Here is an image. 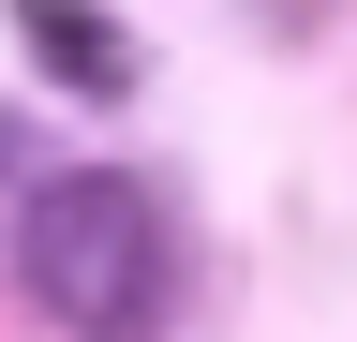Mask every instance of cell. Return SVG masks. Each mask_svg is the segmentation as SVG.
<instances>
[{"instance_id":"1","label":"cell","mask_w":357,"mask_h":342,"mask_svg":"<svg viewBox=\"0 0 357 342\" xmlns=\"http://www.w3.org/2000/svg\"><path fill=\"white\" fill-rule=\"evenodd\" d=\"M15 283L75 342H149L178 313V208L149 179H119V164L30 179V208H15Z\"/></svg>"},{"instance_id":"2","label":"cell","mask_w":357,"mask_h":342,"mask_svg":"<svg viewBox=\"0 0 357 342\" xmlns=\"http://www.w3.org/2000/svg\"><path fill=\"white\" fill-rule=\"evenodd\" d=\"M15 45L60 75L75 104H119V90H134V45H119L105 15H89V0H15Z\"/></svg>"},{"instance_id":"3","label":"cell","mask_w":357,"mask_h":342,"mask_svg":"<svg viewBox=\"0 0 357 342\" xmlns=\"http://www.w3.org/2000/svg\"><path fill=\"white\" fill-rule=\"evenodd\" d=\"M0 179H15V119H0Z\"/></svg>"}]
</instances>
